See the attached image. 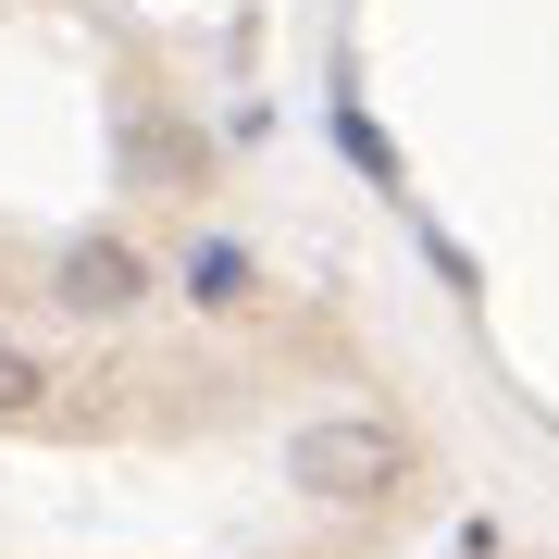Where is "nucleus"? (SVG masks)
<instances>
[{"mask_svg": "<svg viewBox=\"0 0 559 559\" xmlns=\"http://www.w3.org/2000/svg\"><path fill=\"white\" fill-rule=\"evenodd\" d=\"M286 485H311V498H385L399 485V436L360 423V411H323V423L286 436Z\"/></svg>", "mask_w": 559, "mask_h": 559, "instance_id": "1", "label": "nucleus"}, {"mask_svg": "<svg viewBox=\"0 0 559 559\" xmlns=\"http://www.w3.org/2000/svg\"><path fill=\"white\" fill-rule=\"evenodd\" d=\"M50 299H62V311H87V323H124V311L150 299V261L124 249V237H75V249L50 261Z\"/></svg>", "mask_w": 559, "mask_h": 559, "instance_id": "2", "label": "nucleus"}, {"mask_svg": "<svg viewBox=\"0 0 559 559\" xmlns=\"http://www.w3.org/2000/svg\"><path fill=\"white\" fill-rule=\"evenodd\" d=\"M187 286H200L212 311H237V299H249V261H237V249H200V261H187Z\"/></svg>", "mask_w": 559, "mask_h": 559, "instance_id": "3", "label": "nucleus"}, {"mask_svg": "<svg viewBox=\"0 0 559 559\" xmlns=\"http://www.w3.org/2000/svg\"><path fill=\"white\" fill-rule=\"evenodd\" d=\"M50 399V373H38V348H0V411H38Z\"/></svg>", "mask_w": 559, "mask_h": 559, "instance_id": "4", "label": "nucleus"}]
</instances>
